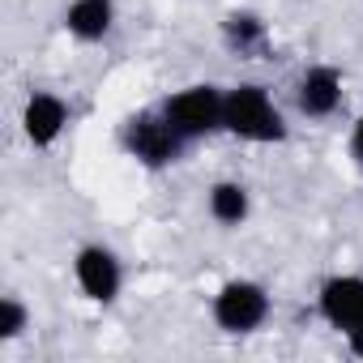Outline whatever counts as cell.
<instances>
[{
  "label": "cell",
  "instance_id": "6da1fadb",
  "mask_svg": "<svg viewBox=\"0 0 363 363\" xmlns=\"http://www.w3.org/2000/svg\"><path fill=\"white\" fill-rule=\"evenodd\" d=\"M223 128L235 133V137H244V141H282L286 137L282 111L274 107V99L265 94V86H235V90H227Z\"/></svg>",
  "mask_w": 363,
  "mask_h": 363
},
{
  "label": "cell",
  "instance_id": "8fae6325",
  "mask_svg": "<svg viewBox=\"0 0 363 363\" xmlns=\"http://www.w3.org/2000/svg\"><path fill=\"white\" fill-rule=\"evenodd\" d=\"M223 30H227V39H231L235 48H257V43L265 39V22H261L257 13H231V18L223 22Z\"/></svg>",
  "mask_w": 363,
  "mask_h": 363
},
{
  "label": "cell",
  "instance_id": "30bf717a",
  "mask_svg": "<svg viewBox=\"0 0 363 363\" xmlns=\"http://www.w3.org/2000/svg\"><path fill=\"white\" fill-rule=\"evenodd\" d=\"M210 214L223 223V227H240L248 218V189L244 184H231V179H223V184L210 189Z\"/></svg>",
  "mask_w": 363,
  "mask_h": 363
},
{
  "label": "cell",
  "instance_id": "9c48e42d",
  "mask_svg": "<svg viewBox=\"0 0 363 363\" xmlns=\"http://www.w3.org/2000/svg\"><path fill=\"white\" fill-rule=\"evenodd\" d=\"M111 22H116V5H111V0H73V5L65 9L69 35H77V39H86V43L103 39V35L111 30Z\"/></svg>",
  "mask_w": 363,
  "mask_h": 363
},
{
  "label": "cell",
  "instance_id": "7c38bea8",
  "mask_svg": "<svg viewBox=\"0 0 363 363\" xmlns=\"http://www.w3.org/2000/svg\"><path fill=\"white\" fill-rule=\"evenodd\" d=\"M26 329V308L9 295L5 303H0V337H18Z\"/></svg>",
  "mask_w": 363,
  "mask_h": 363
},
{
  "label": "cell",
  "instance_id": "3957f363",
  "mask_svg": "<svg viewBox=\"0 0 363 363\" xmlns=\"http://www.w3.org/2000/svg\"><path fill=\"white\" fill-rule=\"evenodd\" d=\"M124 141H128L133 158H141L145 167H167V162H175V158H179V150H184V141H189V137L179 133L167 116L145 111V116L128 120Z\"/></svg>",
  "mask_w": 363,
  "mask_h": 363
},
{
  "label": "cell",
  "instance_id": "ba28073f",
  "mask_svg": "<svg viewBox=\"0 0 363 363\" xmlns=\"http://www.w3.org/2000/svg\"><path fill=\"white\" fill-rule=\"evenodd\" d=\"M22 124H26V137H30L35 145H52V141L65 133V124H69V107H65V99H56V94H30Z\"/></svg>",
  "mask_w": 363,
  "mask_h": 363
},
{
  "label": "cell",
  "instance_id": "52a82bcc",
  "mask_svg": "<svg viewBox=\"0 0 363 363\" xmlns=\"http://www.w3.org/2000/svg\"><path fill=\"white\" fill-rule=\"evenodd\" d=\"M295 99H299V111L312 116V120L333 116V107L342 103V77H337V69H329V65L308 69L299 77V94Z\"/></svg>",
  "mask_w": 363,
  "mask_h": 363
},
{
  "label": "cell",
  "instance_id": "5bb4252c",
  "mask_svg": "<svg viewBox=\"0 0 363 363\" xmlns=\"http://www.w3.org/2000/svg\"><path fill=\"white\" fill-rule=\"evenodd\" d=\"M346 342H350V350L363 359V329H350V333H346Z\"/></svg>",
  "mask_w": 363,
  "mask_h": 363
},
{
  "label": "cell",
  "instance_id": "7a4b0ae2",
  "mask_svg": "<svg viewBox=\"0 0 363 363\" xmlns=\"http://www.w3.org/2000/svg\"><path fill=\"white\" fill-rule=\"evenodd\" d=\"M223 103H227L223 90H214V86H189V90H179V94H171L162 103V116L184 137H201V133L223 128Z\"/></svg>",
  "mask_w": 363,
  "mask_h": 363
},
{
  "label": "cell",
  "instance_id": "5b68a950",
  "mask_svg": "<svg viewBox=\"0 0 363 363\" xmlns=\"http://www.w3.org/2000/svg\"><path fill=\"white\" fill-rule=\"evenodd\" d=\"M73 274H77V286L94 299V303H111L120 295V261L107 252V248H82L77 261H73Z\"/></svg>",
  "mask_w": 363,
  "mask_h": 363
},
{
  "label": "cell",
  "instance_id": "277c9868",
  "mask_svg": "<svg viewBox=\"0 0 363 363\" xmlns=\"http://www.w3.org/2000/svg\"><path fill=\"white\" fill-rule=\"evenodd\" d=\"M265 312H269V295H265V286H257V282H227L223 291H218V299H214V320H218V329H227V333H252L261 320H265Z\"/></svg>",
  "mask_w": 363,
  "mask_h": 363
},
{
  "label": "cell",
  "instance_id": "4fadbf2b",
  "mask_svg": "<svg viewBox=\"0 0 363 363\" xmlns=\"http://www.w3.org/2000/svg\"><path fill=\"white\" fill-rule=\"evenodd\" d=\"M350 154L363 162V116H359V124H354V137H350Z\"/></svg>",
  "mask_w": 363,
  "mask_h": 363
},
{
  "label": "cell",
  "instance_id": "8992f818",
  "mask_svg": "<svg viewBox=\"0 0 363 363\" xmlns=\"http://www.w3.org/2000/svg\"><path fill=\"white\" fill-rule=\"evenodd\" d=\"M320 312L333 329H363V278H329L320 286Z\"/></svg>",
  "mask_w": 363,
  "mask_h": 363
}]
</instances>
